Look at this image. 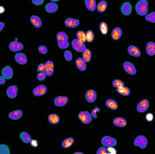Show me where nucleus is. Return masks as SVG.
Returning <instances> with one entry per match:
<instances>
[{"label": "nucleus", "mask_w": 155, "mask_h": 154, "mask_svg": "<svg viewBox=\"0 0 155 154\" xmlns=\"http://www.w3.org/2000/svg\"><path fill=\"white\" fill-rule=\"evenodd\" d=\"M135 11L140 16H145L148 13V1L140 0L135 5Z\"/></svg>", "instance_id": "obj_1"}, {"label": "nucleus", "mask_w": 155, "mask_h": 154, "mask_svg": "<svg viewBox=\"0 0 155 154\" xmlns=\"http://www.w3.org/2000/svg\"><path fill=\"white\" fill-rule=\"evenodd\" d=\"M72 46L73 48V50L78 51V52H81L83 53L84 50H86V46L83 42H82L81 40L79 39H74L72 40Z\"/></svg>", "instance_id": "obj_2"}, {"label": "nucleus", "mask_w": 155, "mask_h": 154, "mask_svg": "<svg viewBox=\"0 0 155 154\" xmlns=\"http://www.w3.org/2000/svg\"><path fill=\"white\" fill-rule=\"evenodd\" d=\"M79 118L81 121L83 122V124L87 125V124H89V123L92 122L93 116L87 111H81L79 114Z\"/></svg>", "instance_id": "obj_3"}, {"label": "nucleus", "mask_w": 155, "mask_h": 154, "mask_svg": "<svg viewBox=\"0 0 155 154\" xmlns=\"http://www.w3.org/2000/svg\"><path fill=\"white\" fill-rule=\"evenodd\" d=\"M134 144L135 146L140 147V148H145L147 144H148V141H147V139L145 137L143 136V135H140L134 141Z\"/></svg>", "instance_id": "obj_4"}, {"label": "nucleus", "mask_w": 155, "mask_h": 154, "mask_svg": "<svg viewBox=\"0 0 155 154\" xmlns=\"http://www.w3.org/2000/svg\"><path fill=\"white\" fill-rule=\"evenodd\" d=\"M101 143L102 145H104L106 147H115L116 145V140L115 139H113L112 137L105 136L101 139Z\"/></svg>", "instance_id": "obj_5"}, {"label": "nucleus", "mask_w": 155, "mask_h": 154, "mask_svg": "<svg viewBox=\"0 0 155 154\" xmlns=\"http://www.w3.org/2000/svg\"><path fill=\"white\" fill-rule=\"evenodd\" d=\"M124 69L126 70V73H128L129 74L131 75H134L136 73V68L134 66L133 64H131L130 62H125L123 65Z\"/></svg>", "instance_id": "obj_6"}, {"label": "nucleus", "mask_w": 155, "mask_h": 154, "mask_svg": "<svg viewBox=\"0 0 155 154\" xmlns=\"http://www.w3.org/2000/svg\"><path fill=\"white\" fill-rule=\"evenodd\" d=\"M148 106H149V102L148 100L145 99V100H141L137 106V111L140 113H143L148 110Z\"/></svg>", "instance_id": "obj_7"}, {"label": "nucleus", "mask_w": 155, "mask_h": 154, "mask_svg": "<svg viewBox=\"0 0 155 154\" xmlns=\"http://www.w3.org/2000/svg\"><path fill=\"white\" fill-rule=\"evenodd\" d=\"M46 87L44 86V85H39V86H37L35 89L33 90V94L35 96H36V97L43 96V95L46 93Z\"/></svg>", "instance_id": "obj_8"}, {"label": "nucleus", "mask_w": 155, "mask_h": 154, "mask_svg": "<svg viewBox=\"0 0 155 154\" xmlns=\"http://www.w3.org/2000/svg\"><path fill=\"white\" fill-rule=\"evenodd\" d=\"M85 97H86L87 101L93 103L97 99V93L94 90H88L85 94Z\"/></svg>", "instance_id": "obj_9"}, {"label": "nucleus", "mask_w": 155, "mask_h": 154, "mask_svg": "<svg viewBox=\"0 0 155 154\" xmlns=\"http://www.w3.org/2000/svg\"><path fill=\"white\" fill-rule=\"evenodd\" d=\"M13 75V71L12 68L10 66H6L5 68H3L2 70V76L4 77L6 79H11Z\"/></svg>", "instance_id": "obj_10"}, {"label": "nucleus", "mask_w": 155, "mask_h": 154, "mask_svg": "<svg viewBox=\"0 0 155 154\" xmlns=\"http://www.w3.org/2000/svg\"><path fill=\"white\" fill-rule=\"evenodd\" d=\"M120 10H121V12L123 14L126 15V16H129L132 11V6L130 3L126 2L122 4V6L120 7Z\"/></svg>", "instance_id": "obj_11"}, {"label": "nucleus", "mask_w": 155, "mask_h": 154, "mask_svg": "<svg viewBox=\"0 0 155 154\" xmlns=\"http://www.w3.org/2000/svg\"><path fill=\"white\" fill-rule=\"evenodd\" d=\"M65 24L68 27L73 28V27H77L79 25V21L78 19H74V18H67L65 21Z\"/></svg>", "instance_id": "obj_12"}, {"label": "nucleus", "mask_w": 155, "mask_h": 154, "mask_svg": "<svg viewBox=\"0 0 155 154\" xmlns=\"http://www.w3.org/2000/svg\"><path fill=\"white\" fill-rule=\"evenodd\" d=\"M54 72V64L52 61H47L45 64V73L47 76H51Z\"/></svg>", "instance_id": "obj_13"}, {"label": "nucleus", "mask_w": 155, "mask_h": 154, "mask_svg": "<svg viewBox=\"0 0 155 154\" xmlns=\"http://www.w3.org/2000/svg\"><path fill=\"white\" fill-rule=\"evenodd\" d=\"M23 45L18 41H12L9 44V49L13 52H18L23 49Z\"/></svg>", "instance_id": "obj_14"}, {"label": "nucleus", "mask_w": 155, "mask_h": 154, "mask_svg": "<svg viewBox=\"0 0 155 154\" xmlns=\"http://www.w3.org/2000/svg\"><path fill=\"white\" fill-rule=\"evenodd\" d=\"M68 102V97H57L54 100V105L56 106H64Z\"/></svg>", "instance_id": "obj_15"}, {"label": "nucleus", "mask_w": 155, "mask_h": 154, "mask_svg": "<svg viewBox=\"0 0 155 154\" xmlns=\"http://www.w3.org/2000/svg\"><path fill=\"white\" fill-rule=\"evenodd\" d=\"M18 94V87L17 86H10L7 90V95L9 98L13 99L17 97Z\"/></svg>", "instance_id": "obj_16"}, {"label": "nucleus", "mask_w": 155, "mask_h": 154, "mask_svg": "<svg viewBox=\"0 0 155 154\" xmlns=\"http://www.w3.org/2000/svg\"><path fill=\"white\" fill-rule=\"evenodd\" d=\"M15 60L18 62L19 65H26L27 62V59L25 54L22 53H18L15 55Z\"/></svg>", "instance_id": "obj_17"}, {"label": "nucleus", "mask_w": 155, "mask_h": 154, "mask_svg": "<svg viewBox=\"0 0 155 154\" xmlns=\"http://www.w3.org/2000/svg\"><path fill=\"white\" fill-rule=\"evenodd\" d=\"M75 65L77 66V68H79L80 71H84L87 68L86 61L84 60L83 58H78L76 59Z\"/></svg>", "instance_id": "obj_18"}, {"label": "nucleus", "mask_w": 155, "mask_h": 154, "mask_svg": "<svg viewBox=\"0 0 155 154\" xmlns=\"http://www.w3.org/2000/svg\"><path fill=\"white\" fill-rule=\"evenodd\" d=\"M128 53L132 55L134 57H139L140 56V50L138 49L137 47L134 46V45H130L128 48Z\"/></svg>", "instance_id": "obj_19"}, {"label": "nucleus", "mask_w": 155, "mask_h": 154, "mask_svg": "<svg viewBox=\"0 0 155 154\" xmlns=\"http://www.w3.org/2000/svg\"><path fill=\"white\" fill-rule=\"evenodd\" d=\"M58 6L57 4L54 3V2H51V3H49V4H46V10L48 12L50 13H53V12H55L58 10Z\"/></svg>", "instance_id": "obj_20"}, {"label": "nucleus", "mask_w": 155, "mask_h": 154, "mask_svg": "<svg viewBox=\"0 0 155 154\" xmlns=\"http://www.w3.org/2000/svg\"><path fill=\"white\" fill-rule=\"evenodd\" d=\"M121 35H122V30L120 27H115V28L113 29L112 32V39L117 40H119L120 38Z\"/></svg>", "instance_id": "obj_21"}, {"label": "nucleus", "mask_w": 155, "mask_h": 154, "mask_svg": "<svg viewBox=\"0 0 155 154\" xmlns=\"http://www.w3.org/2000/svg\"><path fill=\"white\" fill-rule=\"evenodd\" d=\"M113 124L118 127H125L126 125V120L122 117H117L113 120Z\"/></svg>", "instance_id": "obj_22"}, {"label": "nucleus", "mask_w": 155, "mask_h": 154, "mask_svg": "<svg viewBox=\"0 0 155 154\" xmlns=\"http://www.w3.org/2000/svg\"><path fill=\"white\" fill-rule=\"evenodd\" d=\"M146 52L148 55L153 56L155 54V43L154 42H148L146 45Z\"/></svg>", "instance_id": "obj_23"}, {"label": "nucleus", "mask_w": 155, "mask_h": 154, "mask_svg": "<svg viewBox=\"0 0 155 154\" xmlns=\"http://www.w3.org/2000/svg\"><path fill=\"white\" fill-rule=\"evenodd\" d=\"M85 5L89 11H94L97 7L96 0H85Z\"/></svg>", "instance_id": "obj_24"}, {"label": "nucleus", "mask_w": 155, "mask_h": 154, "mask_svg": "<svg viewBox=\"0 0 155 154\" xmlns=\"http://www.w3.org/2000/svg\"><path fill=\"white\" fill-rule=\"evenodd\" d=\"M22 111H20V110H17V111H12L9 113V118L12 119V120H19V119L22 117Z\"/></svg>", "instance_id": "obj_25"}, {"label": "nucleus", "mask_w": 155, "mask_h": 154, "mask_svg": "<svg viewBox=\"0 0 155 154\" xmlns=\"http://www.w3.org/2000/svg\"><path fill=\"white\" fill-rule=\"evenodd\" d=\"M31 22L32 23V25L36 27V28H39L41 26V20H40V18L39 17H37V16H32V18H31Z\"/></svg>", "instance_id": "obj_26"}, {"label": "nucleus", "mask_w": 155, "mask_h": 154, "mask_svg": "<svg viewBox=\"0 0 155 154\" xmlns=\"http://www.w3.org/2000/svg\"><path fill=\"white\" fill-rule=\"evenodd\" d=\"M20 138H21V139L23 143H31V141H32V138L31 136L29 135L26 132H22L20 133Z\"/></svg>", "instance_id": "obj_27"}, {"label": "nucleus", "mask_w": 155, "mask_h": 154, "mask_svg": "<svg viewBox=\"0 0 155 154\" xmlns=\"http://www.w3.org/2000/svg\"><path fill=\"white\" fill-rule=\"evenodd\" d=\"M106 106L112 110H116L118 108V105L115 102V100H112V99H108L106 101Z\"/></svg>", "instance_id": "obj_28"}, {"label": "nucleus", "mask_w": 155, "mask_h": 154, "mask_svg": "<svg viewBox=\"0 0 155 154\" xmlns=\"http://www.w3.org/2000/svg\"><path fill=\"white\" fill-rule=\"evenodd\" d=\"M48 120H49L50 123L53 124V125H56L60 121V117L56 114H51L48 117Z\"/></svg>", "instance_id": "obj_29"}, {"label": "nucleus", "mask_w": 155, "mask_h": 154, "mask_svg": "<svg viewBox=\"0 0 155 154\" xmlns=\"http://www.w3.org/2000/svg\"><path fill=\"white\" fill-rule=\"evenodd\" d=\"M107 3L106 1H101L97 6V9L99 12H103L107 9Z\"/></svg>", "instance_id": "obj_30"}, {"label": "nucleus", "mask_w": 155, "mask_h": 154, "mask_svg": "<svg viewBox=\"0 0 155 154\" xmlns=\"http://www.w3.org/2000/svg\"><path fill=\"white\" fill-rule=\"evenodd\" d=\"M73 143V138H68L62 142V147L64 148H68Z\"/></svg>", "instance_id": "obj_31"}, {"label": "nucleus", "mask_w": 155, "mask_h": 154, "mask_svg": "<svg viewBox=\"0 0 155 154\" xmlns=\"http://www.w3.org/2000/svg\"><path fill=\"white\" fill-rule=\"evenodd\" d=\"M99 28H100V32L102 35H107L108 32V26L106 22H101L99 26Z\"/></svg>", "instance_id": "obj_32"}, {"label": "nucleus", "mask_w": 155, "mask_h": 154, "mask_svg": "<svg viewBox=\"0 0 155 154\" xmlns=\"http://www.w3.org/2000/svg\"><path fill=\"white\" fill-rule=\"evenodd\" d=\"M116 90H117V92H119L120 94H121L123 96H129L130 94V89L126 87H122L117 88Z\"/></svg>", "instance_id": "obj_33"}, {"label": "nucleus", "mask_w": 155, "mask_h": 154, "mask_svg": "<svg viewBox=\"0 0 155 154\" xmlns=\"http://www.w3.org/2000/svg\"><path fill=\"white\" fill-rule=\"evenodd\" d=\"M91 58H92V53L88 49H86L83 52V59L86 62H89L91 60Z\"/></svg>", "instance_id": "obj_34"}, {"label": "nucleus", "mask_w": 155, "mask_h": 154, "mask_svg": "<svg viewBox=\"0 0 155 154\" xmlns=\"http://www.w3.org/2000/svg\"><path fill=\"white\" fill-rule=\"evenodd\" d=\"M57 40L58 41H68V36L66 33L60 32L57 34Z\"/></svg>", "instance_id": "obj_35"}, {"label": "nucleus", "mask_w": 155, "mask_h": 154, "mask_svg": "<svg viewBox=\"0 0 155 154\" xmlns=\"http://www.w3.org/2000/svg\"><path fill=\"white\" fill-rule=\"evenodd\" d=\"M77 39H79V40H81L82 42H85L87 41V39H86V33L83 32V31H79L78 32H77Z\"/></svg>", "instance_id": "obj_36"}, {"label": "nucleus", "mask_w": 155, "mask_h": 154, "mask_svg": "<svg viewBox=\"0 0 155 154\" xmlns=\"http://www.w3.org/2000/svg\"><path fill=\"white\" fill-rule=\"evenodd\" d=\"M0 153L1 154H10V149L5 144L0 145Z\"/></svg>", "instance_id": "obj_37"}, {"label": "nucleus", "mask_w": 155, "mask_h": 154, "mask_svg": "<svg viewBox=\"0 0 155 154\" xmlns=\"http://www.w3.org/2000/svg\"><path fill=\"white\" fill-rule=\"evenodd\" d=\"M112 85L114 87H115L116 89L117 88H120V87H122L125 86V84L123 83L122 81H120L119 79H115L114 81H113V83H112Z\"/></svg>", "instance_id": "obj_38"}, {"label": "nucleus", "mask_w": 155, "mask_h": 154, "mask_svg": "<svg viewBox=\"0 0 155 154\" xmlns=\"http://www.w3.org/2000/svg\"><path fill=\"white\" fill-rule=\"evenodd\" d=\"M86 39L87 42H93L94 40V34L93 31H87L86 32Z\"/></svg>", "instance_id": "obj_39"}, {"label": "nucleus", "mask_w": 155, "mask_h": 154, "mask_svg": "<svg viewBox=\"0 0 155 154\" xmlns=\"http://www.w3.org/2000/svg\"><path fill=\"white\" fill-rule=\"evenodd\" d=\"M145 19H146V21H148V22L155 23V12H151V13H148V15H146Z\"/></svg>", "instance_id": "obj_40"}, {"label": "nucleus", "mask_w": 155, "mask_h": 154, "mask_svg": "<svg viewBox=\"0 0 155 154\" xmlns=\"http://www.w3.org/2000/svg\"><path fill=\"white\" fill-rule=\"evenodd\" d=\"M58 46L60 49H66L69 46L68 41H58Z\"/></svg>", "instance_id": "obj_41"}, {"label": "nucleus", "mask_w": 155, "mask_h": 154, "mask_svg": "<svg viewBox=\"0 0 155 154\" xmlns=\"http://www.w3.org/2000/svg\"><path fill=\"white\" fill-rule=\"evenodd\" d=\"M65 59L67 61H71L73 59V54L71 51L69 50H66L65 52Z\"/></svg>", "instance_id": "obj_42"}, {"label": "nucleus", "mask_w": 155, "mask_h": 154, "mask_svg": "<svg viewBox=\"0 0 155 154\" xmlns=\"http://www.w3.org/2000/svg\"><path fill=\"white\" fill-rule=\"evenodd\" d=\"M46 73L45 72H40L38 74H37V79L40 80V81H43L46 79Z\"/></svg>", "instance_id": "obj_43"}, {"label": "nucleus", "mask_w": 155, "mask_h": 154, "mask_svg": "<svg viewBox=\"0 0 155 154\" xmlns=\"http://www.w3.org/2000/svg\"><path fill=\"white\" fill-rule=\"evenodd\" d=\"M98 154H107V148H106V146L101 147L97 152Z\"/></svg>", "instance_id": "obj_44"}, {"label": "nucleus", "mask_w": 155, "mask_h": 154, "mask_svg": "<svg viewBox=\"0 0 155 154\" xmlns=\"http://www.w3.org/2000/svg\"><path fill=\"white\" fill-rule=\"evenodd\" d=\"M39 52H40V54H46L47 53V48L45 45H40L39 46Z\"/></svg>", "instance_id": "obj_45"}, {"label": "nucleus", "mask_w": 155, "mask_h": 154, "mask_svg": "<svg viewBox=\"0 0 155 154\" xmlns=\"http://www.w3.org/2000/svg\"><path fill=\"white\" fill-rule=\"evenodd\" d=\"M99 111H100V109H99L98 107L94 108L93 110L92 111V114H91V115H92V116H93V118L97 119V117H98V115H97V113H98V112H99Z\"/></svg>", "instance_id": "obj_46"}, {"label": "nucleus", "mask_w": 155, "mask_h": 154, "mask_svg": "<svg viewBox=\"0 0 155 154\" xmlns=\"http://www.w3.org/2000/svg\"><path fill=\"white\" fill-rule=\"evenodd\" d=\"M116 150H115L114 147H107V153L110 154H116Z\"/></svg>", "instance_id": "obj_47"}, {"label": "nucleus", "mask_w": 155, "mask_h": 154, "mask_svg": "<svg viewBox=\"0 0 155 154\" xmlns=\"http://www.w3.org/2000/svg\"><path fill=\"white\" fill-rule=\"evenodd\" d=\"M37 71L38 72H45V65L40 64L37 67Z\"/></svg>", "instance_id": "obj_48"}, {"label": "nucleus", "mask_w": 155, "mask_h": 154, "mask_svg": "<svg viewBox=\"0 0 155 154\" xmlns=\"http://www.w3.org/2000/svg\"><path fill=\"white\" fill-rule=\"evenodd\" d=\"M32 4L35 5H41L45 0H32Z\"/></svg>", "instance_id": "obj_49"}, {"label": "nucleus", "mask_w": 155, "mask_h": 154, "mask_svg": "<svg viewBox=\"0 0 155 154\" xmlns=\"http://www.w3.org/2000/svg\"><path fill=\"white\" fill-rule=\"evenodd\" d=\"M146 120H148V121H152L153 120H154V115L153 114H150V113H148L146 115Z\"/></svg>", "instance_id": "obj_50"}, {"label": "nucleus", "mask_w": 155, "mask_h": 154, "mask_svg": "<svg viewBox=\"0 0 155 154\" xmlns=\"http://www.w3.org/2000/svg\"><path fill=\"white\" fill-rule=\"evenodd\" d=\"M31 144H32V146L34 147H36L38 146V143H37V141L35 139H32V141H31Z\"/></svg>", "instance_id": "obj_51"}, {"label": "nucleus", "mask_w": 155, "mask_h": 154, "mask_svg": "<svg viewBox=\"0 0 155 154\" xmlns=\"http://www.w3.org/2000/svg\"><path fill=\"white\" fill-rule=\"evenodd\" d=\"M5 78L4 77H3V76H1L0 77V84L1 85H3V84H4V83H5Z\"/></svg>", "instance_id": "obj_52"}, {"label": "nucleus", "mask_w": 155, "mask_h": 154, "mask_svg": "<svg viewBox=\"0 0 155 154\" xmlns=\"http://www.w3.org/2000/svg\"><path fill=\"white\" fill-rule=\"evenodd\" d=\"M0 26H0V31H2V30H3V28L4 27V22H0Z\"/></svg>", "instance_id": "obj_53"}, {"label": "nucleus", "mask_w": 155, "mask_h": 154, "mask_svg": "<svg viewBox=\"0 0 155 154\" xmlns=\"http://www.w3.org/2000/svg\"><path fill=\"white\" fill-rule=\"evenodd\" d=\"M0 8H1V13H3V12H4V7H2V6H1V7H0Z\"/></svg>", "instance_id": "obj_54"}, {"label": "nucleus", "mask_w": 155, "mask_h": 154, "mask_svg": "<svg viewBox=\"0 0 155 154\" xmlns=\"http://www.w3.org/2000/svg\"><path fill=\"white\" fill-rule=\"evenodd\" d=\"M74 154H83V153H79V152H76V153H74Z\"/></svg>", "instance_id": "obj_55"}, {"label": "nucleus", "mask_w": 155, "mask_h": 154, "mask_svg": "<svg viewBox=\"0 0 155 154\" xmlns=\"http://www.w3.org/2000/svg\"><path fill=\"white\" fill-rule=\"evenodd\" d=\"M51 1H52V2H57V1H60V0H51Z\"/></svg>", "instance_id": "obj_56"}]
</instances>
